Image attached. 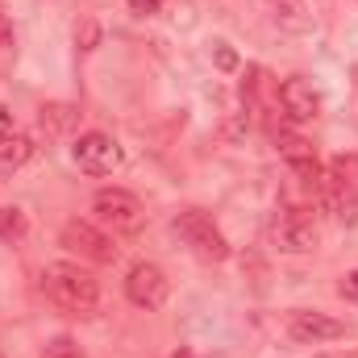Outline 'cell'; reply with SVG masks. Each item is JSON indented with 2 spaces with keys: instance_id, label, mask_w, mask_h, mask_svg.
I'll use <instances>...</instances> for the list:
<instances>
[{
  "instance_id": "44dd1931",
  "label": "cell",
  "mask_w": 358,
  "mask_h": 358,
  "mask_svg": "<svg viewBox=\"0 0 358 358\" xmlns=\"http://www.w3.org/2000/svg\"><path fill=\"white\" fill-rule=\"evenodd\" d=\"M338 292H342L346 300H355V304H358V271H350V275H346V279L338 283Z\"/></svg>"
},
{
  "instance_id": "6da1fadb",
  "label": "cell",
  "mask_w": 358,
  "mask_h": 358,
  "mask_svg": "<svg viewBox=\"0 0 358 358\" xmlns=\"http://www.w3.org/2000/svg\"><path fill=\"white\" fill-rule=\"evenodd\" d=\"M42 292L63 313H92L100 304V279L92 271H84L80 263H46V271H42Z\"/></svg>"
},
{
  "instance_id": "4fadbf2b",
  "label": "cell",
  "mask_w": 358,
  "mask_h": 358,
  "mask_svg": "<svg viewBox=\"0 0 358 358\" xmlns=\"http://www.w3.org/2000/svg\"><path fill=\"white\" fill-rule=\"evenodd\" d=\"M29 155H34V142H29L25 134H8V138H0V171H17V167H25Z\"/></svg>"
},
{
  "instance_id": "ffe728a7",
  "label": "cell",
  "mask_w": 358,
  "mask_h": 358,
  "mask_svg": "<svg viewBox=\"0 0 358 358\" xmlns=\"http://www.w3.org/2000/svg\"><path fill=\"white\" fill-rule=\"evenodd\" d=\"M125 4H129V13H138V17H150V13L163 8V0H125Z\"/></svg>"
},
{
  "instance_id": "e0dca14e",
  "label": "cell",
  "mask_w": 358,
  "mask_h": 358,
  "mask_svg": "<svg viewBox=\"0 0 358 358\" xmlns=\"http://www.w3.org/2000/svg\"><path fill=\"white\" fill-rule=\"evenodd\" d=\"M42 358H84L80 355V346H76V338H55V342H46V350H42Z\"/></svg>"
},
{
  "instance_id": "7402d4cb",
  "label": "cell",
  "mask_w": 358,
  "mask_h": 358,
  "mask_svg": "<svg viewBox=\"0 0 358 358\" xmlns=\"http://www.w3.org/2000/svg\"><path fill=\"white\" fill-rule=\"evenodd\" d=\"M13 46V25H8V17H0V50H8Z\"/></svg>"
},
{
  "instance_id": "5bb4252c",
  "label": "cell",
  "mask_w": 358,
  "mask_h": 358,
  "mask_svg": "<svg viewBox=\"0 0 358 358\" xmlns=\"http://www.w3.org/2000/svg\"><path fill=\"white\" fill-rule=\"evenodd\" d=\"M267 92H271L267 71H263V67H250L246 80H242V100H246V108H250V113H263V108H267Z\"/></svg>"
},
{
  "instance_id": "603a6c76",
  "label": "cell",
  "mask_w": 358,
  "mask_h": 358,
  "mask_svg": "<svg viewBox=\"0 0 358 358\" xmlns=\"http://www.w3.org/2000/svg\"><path fill=\"white\" fill-rule=\"evenodd\" d=\"M8 134H13V113L0 104V138H8Z\"/></svg>"
},
{
  "instance_id": "9c48e42d",
  "label": "cell",
  "mask_w": 358,
  "mask_h": 358,
  "mask_svg": "<svg viewBox=\"0 0 358 358\" xmlns=\"http://www.w3.org/2000/svg\"><path fill=\"white\" fill-rule=\"evenodd\" d=\"M279 108H283L292 121H313V117L321 113V96H317V88H313L308 80L292 76V80L279 84Z\"/></svg>"
},
{
  "instance_id": "7c38bea8",
  "label": "cell",
  "mask_w": 358,
  "mask_h": 358,
  "mask_svg": "<svg viewBox=\"0 0 358 358\" xmlns=\"http://www.w3.org/2000/svg\"><path fill=\"white\" fill-rule=\"evenodd\" d=\"M38 125H42L46 138H67L80 125V108H71V104H42L38 108Z\"/></svg>"
},
{
  "instance_id": "5b68a950",
  "label": "cell",
  "mask_w": 358,
  "mask_h": 358,
  "mask_svg": "<svg viewBox=\"0 0 358 358\" xmlns=\"http://www.w3.org/2000/svg\"><path fill=\"white\" fill-rule=\"evenodd\" d=\"M63 246L67 250H76L80 259H92V263H117V242L100 229V225H92V221H67L63 225Z\"/></svg>"
},
{
  "instance_id": "277c9868",
  "label": "cell",
  "mask_w": 358,
  "mask_h": 358,
  "mask_svg": "<svg viewBox=\"0 0 358 358\" xmlns=\"http://www.w3.org/2000/svg\"><path fill=\"white\" fill-rule=\"evenodd\" d=\"M271 238H275V246H279L283 255H308V250L321 242V229H317V217H313L308 208L287 204V208H279V217L271 221Z\"/></svg>"
},
{
  "instance_id": "8fae6325",
  "label": "cell",
  "mask_w": 358,
  "mask_h": 358,
  "mask_svg": "<svg viewBox=\"0 0 358 358\" xmlns=\"http://www.w3.org/2000/svg\"><path fill=\"white\" fill-rule=\"evenodd\" d=\"M267 4H271V17H275L279 29H287V34H308L313 29L308 0H267Z\"/></svg>"
},
{
  "instance_id": "7a4b0ae2",
  "label": "cell",
  "mask_w": 358,
  "mask_h": 358,
  "mask_svg": "<svg viewBox=\"0 0 358 358\" xmlns=\"http://www.w3.org/2000/svg\"><path fill=\"white\" fill-rule=\"evenodd\" d=\"M176 234H179V242H183L196 259H204V263H225V259H229L225 234H221V229L213 225V217L200 213V208H183V213H179Z\"/></svg>"
},
{
  "instance_id": "8992f818",
  "label": "cell",
  "mask_w": 358,
  "mask_h": 358,
  "mask_svg": "<svg viewBox=\"0 0 358 358\" xmlns=\"http://www.w3.org/2000/svg\"><path fill=\"white\" fill-rule=\"evenodd\" d=\"M125 296L138 308H163L167 296H171V279H167V271L155 267V263H134L129 275H125Z\"/></svg>"
},
{
  "instance_id": "d6986e66",
  "label": "cell",
  "mask_w": 358,
  "mask_h": 358,
  "mask_svg": "<svg viewBox=\"0 0 358 358\" xmlns=\"http://www.w3.org/2000/svg\"><path fill=\"white\" fill-rule=\"evenodd\" d=\"M213 59H217V67H221V71H238V55H234V50H229L225 42H217Z\"/></svg>"
},
{
  "instance_id": "ac0fdd59",
  "label": "cell",
  "mask_w": 358,
  "mask_h": 358,
  "mask_svg": "<svg viewBox=\"0 0 358 358\" xmlns=\"http://www.w3.org/2000/svg\"><path fill=\"white\" fill-rule=\"evenodd\" d=\"M76 42H80L84 50H92V46L100 42V29H96V21H80V25H76Z\"/></svg>"
},
{
  "instance_id": "52a82bcc",
  "label": "cell",
  "mask_w": 358,
  "mask_h": 358,
  "mask_svg": "<svg viewBox=\"0 0 358 358\" xmlns=\"http://www.w3.org/2000/svg\"><path fill=\"white\" fill-rule=\"evenodd\" d=\"M71 159L80 163V171H88V176H108L117 163H121V150H117V142L108 138V134H80L76 138V146H71Z\"/></svg>"
},
{
  "instance_id": "2e32d148",
  "label": "cell",
  "mask_w": 358,
  "mask_h": 358,
  "mask_svg": "<svg viewBox=\"0 0 358 358\" xmlns=\"http://www.w3.org/2000/svg\"><path fill=\"white\" fill-rule=\"evenodd\" d=\"M329 176L338 179L342 187L358 192V155H338V159L329 163Z\"/></svg>"
},
{
  "instance_id": "3957f363",
  "label": "cell",
  "mask_w": 358,
  "mask_h": 358,
  "mask_svg": "<svg viewBox=\"0 0 358 358\" xmlns=\"http://www.w3.org/2000/svg\"><path fill=\"white\" fill-rule=\"evenodd\" d=\"M92 213H96V221L108 225L113 234H138L142 221H146L142 200H138L134 192H125V187H100L96 200H92Z\"/></svg>"
},
{
  "instance_id": "30bf717a",
  "label": "cell",
  "mask_w": 358,
  "mask_h": 358,
  "mask_svg": "<svg viewBox=\"0 0 358 358\" xmlns=\"http://www.w3.org/2000/svg\"><path fill=\"white\" fill-rule=\"evenodd\" d=\"M275 146H279L283 163L304 179V183H313V179L321 176V163H317V155H313V146H308L304 138H296V134H275Z\"/></svg>"
},
{
  "instance_id": "9a60e30c",
  "label": "cell",
  "mask_w": 358,
  "mask_h": 358,
  "mask_svg": "<svg viewBox=\"0 0 358 358\" xmlns=\"http://www.w3.org/2000/svg\"><path fill=\"white\" fill-rule=\"evenodd\" d=\"M25 229H29L25 208H17V204L0 208V242H21V238H25Z\"/></svg>"
},
{
  "instance_id": "ba28073f",
  "label": "cell",
  "mask_w": 358,
  "mask_h": 358,
  "mask_svg": "<svg viewBox=\"0 0 358 358\" xmlns=\"http://www.w3.org/2000/svg\"><path fill=\"white\" fill-rule=\"evenodd\" d=\"M287 334H292L296 342H304V346H317V342L342 338V321H334V317H325V313H313V308H296V313L287 317Z\"/></svg>"
},
{
  "instance_id": "cb8c5ba5",
  "label": "cell",
  "mask_w": 358,
  "mask_h": 358,
  "mask_svg": "<svg viewBox=\"0 0 358 358\" xmlns=\"http://www.w3.org/2000/svg\"><path fill=\"white\" fill-rule=\"evenodd\" d=\"M171 358H192V355H187V350H179V355H171Z\"/></svg>"
}]
</instances>
